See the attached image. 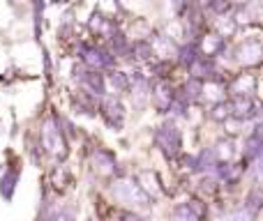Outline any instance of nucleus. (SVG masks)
Instances as JSON below:
<instances>
[{"instance_id":"obj_3","label":"nucleus","mask_w":263,"mask_h":221,"mask_svg":"<svg viewBox=\"0 0 263 221\" xmlns=\"http://www.w3.org/2000/svg\"><path fill=\"white\" fill-rule=\"evenodd\" d=\"M79 55H81L83 65L97 72H104V69H114L116 67V55L111 51L102 49V46H92L88 42L79 44Z\"/></svg>"},{"instance_id":"obj_9","label":"nucleus","mask_w":263,"mask_h":221,"mask_svg":"<svg viewBox=\"0 0 263 221\" xmlns=\"http://www.w3.org/2000/svg\"><path fill=\"white\" fill-rule=\"evenodd\" d=\"M21 180V168L12 166V168H5V175L0 177V196L5 198V203L14 198V191H16V185Z\"/></svg>"},{"instance_id":"obj_7","label":"nucleus","mask_w":263,"mask_h":221,"mask_svg":"<svg viewBox=\"0 0 263 221\" xmlns=\"http://www.w3.org/2000/svg\"><path fill=\"white\" fill-rule=\"evenodd\" d=\"M42 145H44L49 152H60L65 150V134L53 120H44L42 122Z\"/></svg>"},{"instance_id":"obj_18","label":"nucleus","mask_w":263,"mask_h":221,"mask_svg":"<svg viewBox=\"0 0 263 221\" xmlns=\"http://www.w3.org/2000/svg\"><path fill=\"white\" fill-rule=\"evenodd\" d=\"M208 117L215 120V122L229 120V117H231V106H229V102H215L213 109H210V113H208Z\"/></svg>"},{"instance_id":"obj_23","label":"nucleus","mask_w":263,"mask_h":221,"mask_svg":"<svg viewBox=\"0 0 263 221\" xmlns=\"http://www.w3.org/2000/svg\"><path fill=\"white\" fill-rule=\"evenodd\" d=\"M53 3H55V5H65V3H67V0H53Z\"/></svg>"},{"instance_id":"obj_1","label":"nucleus","mask_w":263,"mask_h":221,"mask_svg":"<svg viewBox=\"0 0 263 221\" xmlns=\"http://www.w3.org/2000/svg\"><path fill=\"white\" fill-rule=\"evenodd\" d=\"M155 145L164 152L166 159H176L182 152V131L176 127V122L166 120L164 125H159L155 129Z\"/></svg>"},{"instance_id":"obj_17","label":"nucleus","mask_w":263,"mask_h":221,"mask_svg":"<svg viewBox=\"0 0 263 221\" xmlns=\"http://www.w3.org/2000/svg\"><path fill=\"white\" fill-rule=\"evenodd\" d=\"M254 90H256V81L252 76H238L236 81H233V86H231L233 95H250V97H254V95H252Z\"/></svg>"},{"instance_id":"obj_22","label":"nucleus","mask_w":263,"mask_h":221,"mask_svg":"<svg viewBox=\"0 0 263 221\" xmlns=\"http://www.w3.org/2000/svg\"><path fill=\"white\" fill-rule=\"evenodd\" d=\"M120 221H143V217H139L136 212H123L120 214Z\"/></svg>"},{"instance_id":"obj_8","label":"nucleus","mask_w":263,"mask_h":221,"mask_svg":"<svg viewBox=\"0 0 263 221\" xmlns=\"http://www.w3.org/2000/svg\"><path fill=\"white\" fill-rule=\"evenodd\" d=\"M173 214L180 221H201L205 217V205L201 200H185L173 208Z\"/></svg>"},{"instance_id":"obj_20","label":"nucleus","mask_w":263,"mask_h":221,"mask_svg":"<svg viewBox=\"0 0 263 221\" xmlns=\"http://www.w3.org/2000/svg\"><path fill=\"white\" fill-rule=\"evenodd\" d=\"M42 16H44V0H32V23H35V35L40 37Z\"/></svg>"},{"instance_id":"obj_15","label":"nucleus","mask_w":263,"mask_h":221,"mask_svg":"<svg viewBox=\"0 0 263 221\" xmlns=\"http://www.w3.org/2000/svg\"><path fill=\"white\" fill-rule=\"evenodd\" d=\"M106 86H111L116 92H129V74L111 69L109 78H106Z\"/></svg>"},{"instance_id":"obj_13","label":"nucleus","mask_w":263,"mask_h":221,"mask_svg":"<svg viewBox=\"0 0 263 221\" xmlns=\"http://www.w3.org/2000/svg\"><path fill=\"white\" fill-rule=\"evenodd\" d=\"M201 55H208V58H217L227 51V42H224L222 35H208L203 37V44L199 46Z\"/></svg>"},{"instance_id":"obj_21","label":"nucleus","mask_w":263,"mask_h":221,"mask_svg":"<svg viewBox=\"0 0 263 221\" xmlns=\"http://www.w3.org/2000/svg\"><path fill=\"white\" fill-rule=\"evenodd\" d=\"M190 5H192V0H173V9H176L178 14H182Z\"/></svg>"},{"instance_id":"obj_10","label":"nucleus","mask_w":263,"mask_h":221,"mask_svg":"<svg viewBox=\"0 0 263 221\" xmlns=\"http://www.w3.org/2000/svg\"><path fill=\"white\" fill-rule=\"evenodd\" d=\"M238 60L245 67H256L261 63V44L259 39H247L245 44L238 49Z\"/></svg>"},{"instance_id":"obj_5","label":"nucleus","mask_w":263,"mask_h":221,"mask_svg":"<svg viewBox=\"0 0 263 221\" xmlns=\"http://www.w3.org/2000/svg\"><path fill=\"white\" fill-rule=\"evenodd\" d=\"M100 113H102V120L106 122V127L111 131H120L125 127V106L116 97H102Z\"/></svg>"},{"instance_id":"obj_6","label":"nucleus","mask_w":263,"mask_h":221,"mask_svg":"<svg viewBox=\"0 0 263 221\" xmlns=\"http://www.w3.org/2000/svg\"><path fill=\"white\" fill-rule=\"evenodd\" d=\"M150 99H153L155 109L168 113V106L176 99V90L171 88V83L164 81V78H157V81H150Z\"/></svg>"},{"instance_id":"obj_14","label":"nucleus","mask_w":263,"mask_h":221,"mask_svg":"<svg viewBox=\"0 0 263 221\" xmlns=\"http://www.w3.org/2000/svg\"><path fill=\"white\" fill-rule=\"evenodd\" d=\"M176 55H178V63H180L182 67H190V65L194 63V60H196V58H199V55H201V51H199V44H196V42H187V44L178 46Z\"/></svg>"},{"instance_id":"obj_12","label":"nucleus","mask_w":263,"mask_h":221,"mask_svg":"<svg viewBox=\"0 0 263 221\" xmlns=\"http://www.w3.org/2000/svg\"><path fill=\"white\" fill-rule=\"evenodd\" d=\"M203 88H205V81H199V78H187L185 86H182L180 92H176L178 97H182V99L187 102V104H194V102H199L201 97H203Z\"/></svg>"},{"instance_id":"obj_4","label":"nucleus","mask_w":263,"mask_h":221,"mask_svg":"<svg viewBox=\"0 0 263 221\" xmlns=\"http://www.w3.org/2000/svg\"><path fill=\"white\" fill-rule=\"evenodd\" d=\"M74 78H77L79 86H81L88 95L95 97V99L106 97V78H104V74H102V72L90 69V67H86V65H83V67L74 69Z\"/></svg>"},{"instance_id":"obj_25","label":"nucleus","mask_w":263,"mask_h":221,"mask_svg":"<svg viewBox=\"0 0 263 221\" xmlns=\"http://www.w3.org/2000/svg\"><path fill=\"white\" fill-rule=\"evenodd\" d=\"M0 168H3V166H0Z\"/></svg>"},{"instance_id":"obj_19","label":"nucleus","mask_w":263,"mask_h":221,"mask_svg":"<svg viewBox=\"0 0 263 221\" xmlns=\"http://www.w3.org/2000/svg\"><path fill=\"white\" fill-rule=\"evenodd\" d=\"M256 214H252L250 210L245 208V205H240V208H236V210H229L227 214H222L219 217V221H252Z\"/></svg>"},{"instance_id":"obj_11","label":"nucleus","mask_w":263,"mask_h":221,"mask_svg":"<svg viewBox=\"0 0 263 221\" xmlns=\"http://www.w3.org/2000/svg\"><path fill=\"white\" fill-rule=\"evenodd\" d=\"M92 164H95V168L100 173H104V175H111V173L116 171V166H118L116 154L111 152V150H104V148H97L95 152H92Z\"/></svg>"},{"instance_id":"obj_2","label":"nucleus","mask_w":263,"mask_h":221,"mask_svg":"<svg viewBox=\"0 0 263 221\" xmlns=\"http://www.w3.org/2000/svg\"><path fill=\"white\" fill-rule=\"evenodd\" d=\"M111 194L118 203L132 205V208H150L153 205V198L148 196V191L141 185H134V182H116L111 187Z\"/></svg>"},{"instance_id":"obj_24","label":"nucleus","mask_w":263,"mask_h":221,"mask_svg":"<svg viewBox=\"0 0 263 221\" xmlns=\"http://www.w3.org/2000/svg\"><path fill=\"white\" fill-rule=\"evenodd\" d=\"M7 3H9V5H16V0H7Z\"/></svg>"},{"instance_id":"obj_16","label":"nucleus","mask_w":263,"mask_h":221,"mask_svg":"<svg viewBox=\"0 0 263 221\" xmlns=\"http://www.w3.org/2000/svg\"><path fill=\"white\" fill-rule=\"evenodd\" d=\"M132 53H134L139 60H143V63H150V60L155 58V51H153L150 39H136L134 44H132Z\"/></svg>"}]
</instances>
